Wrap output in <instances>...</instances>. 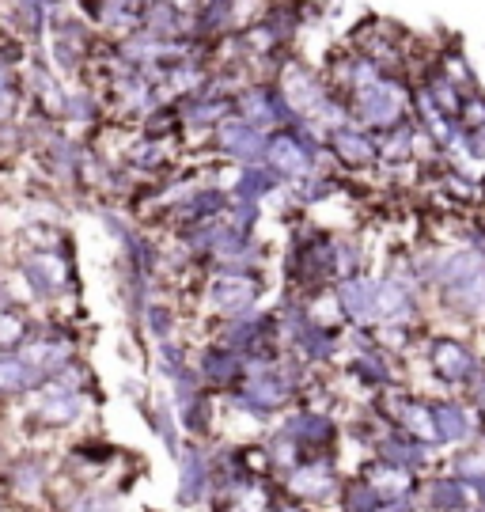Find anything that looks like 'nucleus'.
I'll list each match as a JSON object with an SVG mask.
<instances>
[{"label": "nucleus", "mask_w": 485, "mask_h": 512, "mask_svg": "<svg viewBox=\"0 0 485 512\" xmlns=\"http://www.w3.org/2000/svg\"><path fill=\"white\" fill-rule=\"evenodd\" d=\"M54 486V459L42 448H12L0 471V501L8 509H42Z\"/></svg>", "instance_id": "f257e3e1"}, {"label": "nucleus", "mask_w": 485, "mask_h": 512, "mask_svg": "<svg viewBox=\"0 0 485 512\" xmlns=\"http://www.w3.org/2000/svg\"><path fill=\"white\" fill-rule=\"evenodd\" d=\"M16 353L46 380V376L61 372L69 361H76V342H72V334L57 327H31V334L19 342Z\"/></svg>", "instance_id": "f03ea898"}, {"label": "nucleus", "mask_w": 485, "mask_h": 512, "mask_svg": "<svg viewBox=\"0 0 485 512\" xmlns=\"http://www.w3.org/2000/svg\"><path fill=\"white\" fill-rule=\"evenodd\" d=\"M16 277L23 281L27 296H35V300H54V296L61 293V285H65V262H61L54 251L35 247V251H23V255L16 258Z\"/></svg>", "instance_id": "7ed1b4c3"}, {"label": "nucleus", "mask_w": 485, "mask_h": 512, "mask_svg": "<svg viewBox=\"0 0 485 512\" xmlns=\"http://www.w3.org/2000/svg\"><path fill=\"white\" fill-rule=\"evenodd\" d=\"M38 384H42V376L19 357L16 349L0 353V403L23 406L38 391Z\"/></svg>", "instance_id": "20e7f679"}, {"label": "nucleus", "mask_w": 485, "mask_h": 512, "mask_svg": "<svg viewBox=\"0 0 485 512\" xmlns=\"http://www.w3.org/2000/svg\"><path fill=\"white\" fill-rule=\"evenodd\" d=\"M31 315H27V308L23 304H16V308H0V353L4 349H16L27 334H31Z\"/></svg>", "instance_id": "39448f33"}, {"label": "nucleus", "mask_w": 485, "mask_h": 512, "mask_svg": "<svg viewBox=\"0 0 485 512\" xmlns=\"http://www.w3.org/2000/svg\"><path fill=\"white\" fill-rule=\"evenodd\" d=\"M4 512H42V509H4Z\"/></svg>", "instance_id": "423d86ee"}, {"label": "nucleus", "mask_w": 485, "mask_h": 512, "mask_svg": "<svg viewBox=\"0 0 485 512\" xmlns=\"http://www.w3.org/2000/svg\"><path fill=\"white\" fill-rule=\"evenodd\" d=\"M0 512H4V501H0Z\"/></svg>", "instance_id": "0eeeda50"}, {"label": "nucleus", "mask_w": 485, "mask_h": 512, "mask_svg": "<svg viewBox=\"0 0 485 512\" xmlns=\"http://www.w3.org/2000/svg\"><path fill=\"white\" fill-rule=\"evenodd\" d=\"M42 512H50V509H42Z\"/></svg>", "instance_id": "6e6552de"}]
</instances>
